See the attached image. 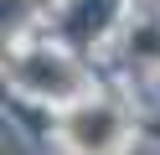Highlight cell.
<instances>
[{"mask_svg": "<svg viewBox=\"0 0 160 155\" xmlns=\"http://www.w3.org/2000/svg\"><path fill=\"white\" fill-rule=\"evenodd\" d=\"M62 145L72 155H119L129 145V114L114 98H83L62 109Z\"/></svg>", "mask_w": 160, "mask_h": 155, "instance_id": "obj_2", "label": "cell"}, {"mask_svg": "<svg viewBox=\"0 0 160 155\" xmlns=\"http://www.w3.org/2000/svg\"><path fill=\"white\" fill-rule=\"evenodd\" d=\"M11 88L21 98H36V103H52V109H72V103L88 98V78L67 52L57 47H21L11 57Z\"/></svg>", "mask_w": 160, "mask_h": 155, "instance_id": "obj_1", "label": "cell"}]
</instances>
